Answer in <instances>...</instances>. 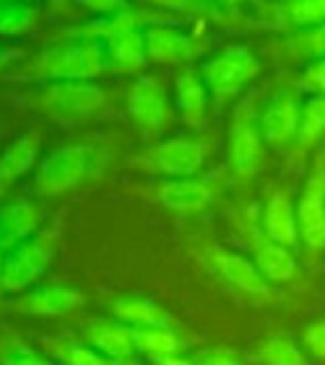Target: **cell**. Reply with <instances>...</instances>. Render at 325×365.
Segmentation results:
<instances>
[{"label": "cell", "instance_id": "cell-24", "mask_svg": "<svg viewBox=\"0 0 325 365\" xmlns=\"http://www.w3.org/2000/svg\"><path fill=\"white\" fill-rule=\"evenodd\" d=\"M135 348L150 356V361L164 356H177L184 348L182 336L172 328H133Z\"/></svg>", "mask_w": 325, "mask_h": 365}, {"label": "cell", "instance_id": "cell-29", "mask_svg": "<svg viewBox=\"0 0 325 365\" xmlns=\"http://www.w3.org/2000/svg\"><path fill=\"white\" fill-rule=\"evenodd\" d=\"M51 352L64 365H118L98 350H93L91 346H82V343L76 341H60L51 348Z\"/></svg>", "mask_w": 325, "mask_h": 365}, {"label": "cell", "instance_id": "cell-23", "mask_svg": "<svg viewBox=\"0 0 325 365\" xmlns=\"http://www.w3.org/2000/svg\"><path fill=\"white\" fill-rule=\"evenodd\" d=\"M140 25V16L131 9L124 7L111 14H98L96 18L86 20L73 31V38H86V40H98V42H108L122 34L135 31Z\"/></svg>", "mask_w": 325, "mask_h": 365}, {"label": "cell", "instance_id": "cell-30", "mask_svg": "<svg viewBox=\"0 0 325 365\" xmlns=\"http://www.w3.org/2000/svg\"><path fill=\"white\" fill-rule=\"evenodd\" d=\"M286 49L296 58H312V60L325 58V23L292 36L286 42Z\"/></svg>", "mask_w": 325, "mask_h": 365}, {"label": "cell", "instance_id": "cell-21", "mask_svg": "<svg viewBox=\"0 0 325 365\" xmlns=\"http://www.w3.org/2000/svg\"><path fill=\"white\" fill-rule=\"evenodd\" d=\"M106 51V67L120 73H135L144 67L148 58L146 53V36L144 31L135 29L122 34L113 40L104 42Z\"/></svg>", "mask_w": 325, "mask_h": 365}, {"label": "cell", "instance_id": "cell-25", "mask_svg": "<svg viewBox=\"0 0 325 365\" xmlns=\"http://www.w3.org/2000/svg\"><path fill=\"white\" fill-rule=\"evenodd\" d=\"M257 365H310L292 336L272 334L254 352Z\"/></svg>", "mask_w": 325, "mask_h": 365}, {"label": "cell", "instance_id": "cell-2", "mask_svg": "<svg viewBox=\"0 0 325 365\" xmlns=\"http://www.w3.org/2000/svg\"><path fill=\"white\" fill-rule=\"evenodd\" d=\"M58 250V226H49L23 246L11 250L0 264V288L5 292H23L45 274Z\"/></svg>", "mask_w": 325, "mask_h": 365}, {"label": "cell", "instance_id": "cell-22", "mask_svg": "<svg viewBox=\"0 0 325 365\" xmlns=\"http://www.w3.org/2000/svg\"><path fill=\"white\" fill-rule=\"evenodd\" d=\"M254 266L264 274L266 282H274V284L292 282L299 272L292 250L270 240H262L254 246Z\"/></svg>", "mask_w": 325, "mask_h": 365}, {"label": "cell", "instance_id": "cell-26", "mask_svg": "<svg viewBox=\"0 0 325 365\" xmlns=\"http://www.w3.org/2000/svg\"><path fill=\"white\" fill-rule=\"evenodd\" d=\"M40 18L38 3L0 0V36H23L31 31Z\"/></svg>", "mask_w": 325, "mask_h": 365}, {"label": "cell", "instance_id": "cell-35", "mask_svg": "<svg viewBox=\"0 0 325 365\" xmlns=\"http://www.w3.org/2000/svg\"><path fill=\"white\" fill-rule=\"evenodd\" d=\"M20 56H25L23 49H16V47H0V71H3L7 64H11L14 60H18Z\"/></svg>", "mask_w": 325, "mask_h": 365}, {"label": "cell", "instance_id": "cell-36", "mask_svg": "<svg viewBox=\"0 0 325 365\" xmlns=\"http://www.w3.org/2000/svg\"><path fill=\"white\" fill-rule=\"evenodd\" d=\"M153 363H155V365H195V363H190V361L182 359L180 354H177V356H164V359H155Z\"/></svg>", "mask_w": 325, "mask_h": 365}, {"label": "cell", "instance_id": "cell-11", "mask_svg": "<svg viewBox=\"0 0 325 365\" xmlns=\"http://www.w3.org/2000/svg\"><path fill=\"white\" fill-rule=\"evenodd\" d=\"M210 266L222 279L237 288L239 292L252 297V299H272L274 292L270 284L264 279V274L257 270L254 262L246 259L244 255L217 248L210 252Z\"/></svg>", "mask_w": 325, "mask_h": 365}, {"label": "cell", "instance_id": "cell-10", "mask_svg": "<svg viewBox=\"0 0 325 365\" xmlns=\"http://www.w3.org/2000/svg\"><path fill=\"white\" fill-rule=\"evenodd\" d=\"M126 106H128V115L146 133H160L170 122V104H168L166 89L153 76H144L133 84Z\"/></svg>", "mask_w": 325, "mask_h": 365}, {"label": "cell", "instance_id": "cell-7", "mask_svg": "<svg viewBox=\"0 0 325 365\" xmlns=\"http://www.w3.org/2000/svg\"><path fill=\"white\" fill-rule=\"evenodd\" d=\"M204 144L195 138H170L138 158L140 166L170 180H188L204 164Z\"/></svg>", "mask_w": 325, "mask_h": 365}, {"label": "cell", "instance_id": "cell-17", "mask_svg": "<svg viewBox=\"0 0 325 365\" xmlns=\"http://www.w3.org/2000/svg\"><path fill=\"white\" fill-rule=\"evenodd\" d=\"M84 334L93 350L111 359L113 363L128 361L138 350L133 328H128L122 321H91Z\"/></svg>", "mask_w": 325, "mask_h": 365}, {"label": "cell", "instance_id": "cell-27", "mask_svg": "<svg viewBox=\"0 0 325 365\" xmlns=\"http://www.w3.org/2000/svg\"><path fill=\"white\" fill-rule=\"evenodd\" d=\"M274 16L290 27H319L325 23V0H288L279 3L274 9Z\"/></svg>", "mask_w": 325, "mask_h": 365}, {"label": "cell", "instance_id": "cell-9", "mask_svg": "<svg viewBox=\"0 0 325 365\" xmlns=\"http://www.w3.org/2000/svg\"><path fill=\"white\" fill-rule=\"evenodd\" d=\"M303 98L299 87H284L274 93V98L266 104V109L259 120V128L266 144L286 146L299 135L301 115H303Z\"/></svg>", "mask_w": 325, "mask_h": 365}, {"label": "cell", "instance_id": "cell-15", "mask_svg": "<svg viewBox=\"0 0 325 365\" xmlns=\"http://www.w3.org/2000/svg\"><path fill=\"white\" fill-rule=\"evenodd\" d=\"M146 36V53L150 60L164 62V64H182L190 62L202 53L200 40H195L182 34L175 27L158 25L144 31Z\"/></svg>", "mask_w": 325, "mask_h": 365}, {"label": "cell", "instance_id": "cell-19", "mask_svg": "<svg viewBox=\"0 0 325 365\" xmlns=\"http://www.w3.org/2000/svg\"><path fill=\"white\" fill-rule=\"evenodd\" d=\"M264 232L266 240L281 244L286 248H294L299 237V222H296V208L292 206L290 197L284 192H274L264 208Z\"/></svg>", "mask_w": 325, "mask_h": 365}, {"label": "cell", "instance_id": "cell-5", "mask_svg": "<svg viewBox=\"0 0 325 365\" xmlns=\"http://www.w3.org/2000/svg\"><path fill=\"white\" fill-rule=\"evenodd\" d=\"M299 237L310 250L325 248V151H319L296 204Z\"/></svg>", "mask_w": 325, "mask_h": 365}, {"label": "cell", "instance_id": "cell-18", "mask_svg": "<svg viewBox=\"0 0 325 365\" xmlns=\"http://www.w3.org/2000/svg\"><path fill=\"white\" fill-rule=\"evenodd\" d=\"M118 321L128 328H172L170 312L158 302L140 294H124L111 304Z\"/></svg>", "mask_w": 325, "mask_h": 365}, {"label": "cell", "instance_id": "cell-14", "mask_svg": "<svg viewBox=\"0 0 325 365\" xmlns=\"http://www.w3.org/2000/svg\"><path fill=\"white\" fill-rule=\"evenodd\" d=\"M86 304L82 292L69 286H40L29 292H25L18 299V310L33 317H58V314H69Z\"/></svg>", "mask_w": 325, "mask_h": 365}, {"label": "cell", "instance_id": "cell-33", "mask_svg": "<svg viewBox=\"0 0 325 365\" xmlns=\"http://www.w3.org/2000/svg\"><path fill=\"white\" fill-rule=\"evenodd\" d=\"M303 346L310 352V356L325 361V319L314 321L310 328L303 330Z\"/></svg>", "mask_w": 325, "mask_h": 365}, {"label": "cell", "instance_id": "cell-13", "mask_svg": "<svg viewBox=\"0 0 325 365\" xmlns=\"http://www.w3.org/2000/svg\"><path fill=\"white\" fill-rule=\"evenodd\" d=\"M215 197V186L210 180H166L153 190V200L177 212H200Z\"/></svg>", "mask_w": 325, "mask_h": 365}, {"label": "cell", "instance_id": "cell-6", "mask_svg": "<svg viewBox=\"0 0 325 365\" xmlns=\"http://www.w3.org/2000/svg\"><path fill=\"white\" fill-rule=\"evenodd\" d=\"M104 89L91 80L49 82L40 91V104L47 113L60 120H82L93 115L104 104Z\"/></svg>", "mask_w": 325, "mask_h": 365}, {"label": "cell", "instance_id": "cell-28", "mask_svg": "<svg viewBox=\"0 0 325 365\" xmlns=\"http://www.w3.org/2000/svg\"><path fill=\"white\" fill-rule=\"evenodd\" d=\"M325 138V96H310L303 104V115L296 144L301 148H312Z\"/></svg>", "mask_w": 325, "mask_h": 365}, {"label": "cell", "instance_id": "cell-20", "mask_svg": "<svg viewBox=\"0 0 325 365\" xmlns=\"http://www.w3.org/2000/svg\"><path fill=\"white\" fill-rule=\"evenodd\" d=\"M175 104L180 109L182 122L186 126L200 128L206 122V84L200 73L192 69H182L175 78Z\"/></svg>", "mask_w": 325, "mask_h": 365}, {"label": "cell", "instance_id": "cell-12", "mask_svg": "<svg viewBox=\"0 0 325 365\" xmlns=\"http://www.w3.org/2000/svg\"><path fill=\"white\" fill-rule=\"evenodd\" d=\"M42 212L33 202L0 204V257H5L38 235Z\"/></svg>", "mask_w": 325, "mask_h": 365}, {"label": "cell", "instance_id": "cell-1", "mask_svg": "<svg viewBox=\"0 0 325 365\" xmlns=\"http://www.w3.org/2000/svg\"><path fill=\"white\" fill-rule=\"evenodd\" d=\"M104 69H108L104 42L86 38H71L51 45L33 62L36 78H45L49 82L91 80Z\"/></svg>", "mask_w": 325, "mask_h": 365}, {"label": "cell", "instance_id": "cell-4", "mask_svg": "<svg viewBox=\"0 0 325 365\" xmlns=\"http://www.w3.org/2000/svg\"><path fill=\"white\" fill-rule=\"evenodd\" d=\"M96 168L93 148L84 144H64L58 146L42 160L38 166L36 184L42 195H60L84 180H89Z\"/></svg>", "mask_w": 325, "mask_h": 365}, {"label": "cell", "instance_id": "cell-3", "mask_svg": "<svg viewBox=\"0 0 325 365\" xmlns=\"http://www.w3.org/2000/svg\"><path fill=\"white\" fill-rule=\"evenodd\" d=\"M262 69L252 49L244 45H230L217 51L202 64V80L215 100L226 102L252 82Z\"/></svg>", "mask_w": 325, "mask_h": 365}, {"label": "cell", "instance_id": "cell-8", "mask_svg": "<svg viewBox=\"0 0 325 365\" xmlns=\"http://www.w3.org/2000/svg\"><path fill=\"white\" fill-rule=\"evenodd\" d=\"M266 140L254 115L242 106L230 122L228 131V164L237 178L254 175L266 158Z\"/></svg>", "mask_w": 325, "mask_h": 365}, {"label": "cell", "instance_id": "cell-32", "mask_svg": "<svg viewBox=\"0 0 325 365\" xmlns=\"http://www.w3.org/2000/svg\"><path fill=\"white\" fill-rule=\"evenodd\" d=\"M296 87L301 89V93H312V96H325V58L321 60H312L303 76L299 78Z\"/></svg>", "mask_w": 325, "mask_h": 365}, {"label": "cell", "instance_id": "cell-16", "mask_svg": "<svg viewBox=\"0 0 325 365\" xmlns=\"http://www.w3.org/2000/svg\"><path fill=\"white\" fill-rule=\"evenodd\" d=\"M42 146L40 128H29L27 133L11 140L5 151L0 153V192L16 184L23 175H27L38 162Z\"/></svg>", "mask_w": 325, "mask_h": 365}, {"label": "cell", "instance_id": "cell-31", "mask_svg": "<svg viewBox=\"0 0 325 365\" xmlns=\"http://www.w3.org/2000/svg\"><path fill=\"white\" fill-rule=\"evenodd\" d=\"M0 365H53V363L47 356L38 354L33 348L14 339L5 346L3 354H0Z\"/></svg>", "mask_w": 325, "mask_h": 365}, {"label": "cell", "instance_id": "cell-34", "mask_svg": "<svg viewBox=\"0 0 325 365\" xmlns=\"http://www.w3.org/2000/svg\"><path fill=\"white\" fill-rule=\"evenodd\" d=\"M195 365H244V361L239 359V354L228 348H212L204 352Z\"/></svg>", "mask_w": 325, "mask_h": 365}]
</instances>
